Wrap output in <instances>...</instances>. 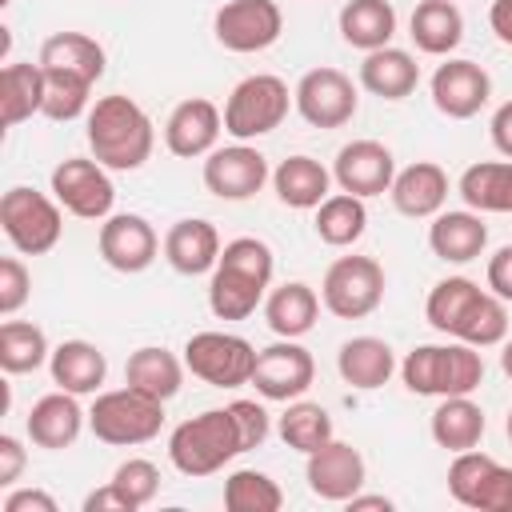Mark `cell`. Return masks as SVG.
Segmentation results:
<instances>
[{"label": "cell", "instance_id": "cell-6", "mask_svg": "<svg viewBox=\"0 0 512 512\" xmlns=\"http://www.w3.org/2000/svg\"><path fill=\"white\" fill-rule=\"evenodd\" d=\"M88 428L100 444L112 448H136L160 436L164 428V400L124 384L112 392H96L92 408H88Z\"/></svg>", "mask_w": 512, "mask_h": 512}, {"label": "cell", "instance_id": "cell-43", "mask_svg": "<svg viewBox=\"0 0 512 512\" xmlns=\"http://www.w3.org/2000/svg\"><path fill=\"white\" fill-rule=\"evenodd\" d=\"M112 484L128 496L132 508H144V504H152L156 492H160V468H156L152 460H144V456H128V460L112 472Z\"/></svg>", "mask_w": 512, "mask_h": 512}, {"label": "cell", "instance_id": "cell-1", "mask_svg": "<svg viewBox=\"0 0 512 512\" xmlns=\"http://www.w3.org/2000/svg\"><path fill=\"white\" fill-rule=\"evenodd\" d=\"M424 320L472 348H492L508 340V308L496 292H484L468 276H444L424 300Z\"/></svg>", "mask_w": 512, "mask_h": 512}, {"label": "cell", "instance_id": "cell-7", "mask_svg": "<svg viewBox=\"0 0 512 512\" xmlns=\"http://www.w3.org/2000/svg\"><path fill=\"white\" fill-rule=\"evenodd\" d=\"M0 228L8 244L24 256H44L60 244L64 232V212L56 196H44L28 184H12L0 196Z\"/></svg>", "mask_w": 512, "mask_h": 512}, {"label": "cell", "instance_id": "cell-47", "mask_svg": "<svg viewBox=\"0 0 512 512\" xmlns=\"http://www.w3.org/2000/svg\"><path fill=\"white\" fill-rule=\"evenodd\" d=\"M24 444L12 436V432H4L0 436V484L4 488H12L16 480H20V472H24Z\"/></svg>", "mask_w": 512, "mask_h": 512}, {"label": "cell", "instance_id": "cell-17", "mask_svg": "<svg viewBox=\"0 0 512 512\" xmlns=\"http://www.w3.org/2000/svg\"><path fill=\"white\" fill-rule=\"evenodd\" d=\"M96 248H100V256H104L108 268H116L124 276H136V272L152 268V260L160 252V236H156V228L144 216H136V212H112L108 220H100Z\"/></svg>", "mask_w": 512, "mask_h": 512}, {"label": "cell", "instance_id": "cell-5", "mask_svg": "<svg viewBox=\"0 0 512 512\" xmlns=\"http://www.w3.org/2000/svg\"><path fill=\"white\" fill-rule=\"evenodd\" d=\"M240 452H244V440H240L236 416L228 408H204L200 416L180 420L168 436V460L176 464V472H184L192 480L220 472Z\"/></svg>", "mask_w": 512, "mask_h": 512}, {"label": "cell", "instance_id": "cell-8", "mask_svg": "<svg viewBox=\"0 0 512 512\" xmlns=\"http://www.w3.org/2000/svg\"><path fill=\"white\" fill-rule=\"evenodd\" d=\"M288 104H292V92L280 76H272V72L244 76L224 100V132L244 144L256 136H268L284 124Z\"/></svg>", "mask_w": 512, "mask_h": 512}, {"label": "cell", "instance_id": "cell-27", "mask_svg": "<svg viewBox=\"0 0 512 512\" xmlns=\"http://www.w3.org/2000/svg\"><path fill=\"white\" fill-rule=\"evenodd\" d=\"M104 44L92 40L88 32H52L44 44H40V68L44 72H60V76H76V80H88L96 84L104 76Z\"/></svg>", "mask_w": 512, "mask_h": 512}, {"label": "cell", "instance_id": "cell-28", "mask_svg": "<svg viewBox=\"0 0 512 512\" xmlns=\"http://www.w3.org/2000/svg\"><path fill=\"white\" fill-rule=\"evenodd\" d=\"M48 372H52V384L56 388L76 392V396H92V392H100V384L108 376V360L88 340H64V344L52 348Z\"/></svg>", "mask_w": 512, "mask_h": 512}, {"label": "cell", "instance_id": "cell-25", "mask_svg": "<svg viewBox=\"0 0 512 512\" xmlns=\"http://www.w3.org/2000/svg\"><path fill=\"white\" fill-rule=\"evenodd\" d=\"M484 244H488V224L472 208L436 212L432 224H428V248L444 264H468L484 252Z\"/></svg>", "mask_w": 512, "mask_h": 512}, {"label": "cell", "instance_id": "cell-11", "mask_svg": "<svg viewBox=\"0 0 512 512\" xmlns=\"http://www.w3.org/2000/svg\"><path fill=\"white\" fill-rule=\"evenodd\" d=\"M448 492L476 512H512V468L476 448L456 452L448 464Z\"/></svg>", "mask_w": 512, "mask_h": 512}, {"label": "cell", "instance_id": "cell-23", "mask_svg": "<svg viewBox=\"0 0 512 512\" xmlns=\"http://www.w3.org/2000/svg\"><path fill=\"white\" fill-rule=\"evenodd\" d=\"M164 260L180 276H204L220 260V232L212 220L188 216L164 232Z\"/></svg>", "mask_w": 512, "mask_h": 512}, {"label": "cell", "instance_id": "cell-31", "mask_svg": "<svg viewBox=\"0 0 512 512\" xmlns=\"http://www.w3.org/2000/svg\"><path fill=\"white\" fill-rule=\"evenodd\" d=\"M316 316H320V296L304 280H288L264 296V320L284 340L308 336L316 328Z\"/></svg>", "mask_w": 512, "mask_h": 512}, {"label": "cell", "instance_id": "cell-9", "mask_svg": "<svg viewBox=\"0 0 512 512\" xmlns=\"http://www.w3.org/2000/svg\"><path fill=\"white\" fill-rule=\"evenodd\" d=\"M384 268L372 256H336L320 280V300L336 320H364L384 300Z\"/></svg>", "mask_w": 512, "mask_h": 512}, {"label": "cell", "instance_id": "cell-14", "mask_svg": "<svg viewBox=\"0 0 512 512\" xmlns=\"http://www.w3.org/2000/svg\"><path fill=\"white\" fill-rule=\"evenodd\" d=\"M292 104L296 112L312 124V128H344L356 116V84L352 76H344L340 68H308L296 88H292Z\"/></svg>", "mask_w": 512, "mask_h": 512}, {"label": "cell", "instance_id": "cell-20", "mask_svg": "<svg viewBox=\"0 0 512 512\" xmlns=\"http://www.w3.org/2000/svg\"><path fill=\"white\" fill-rule=\"evenodd\" d=\"M428 88L436 112H444L448 120H472L492 96V76L476 60H444L432 72Z\"/></svg>", "mask_w": 512, "mask_h": 512}, {"label": "cell", "instance_id": "cell-54", "mask_svg": "<svg viewBox=\"0 0 512 512\" xmlns=\"http://www.w3.org/2000/svg\"><path fill=\"white\" fill-rule=\"evenodd\" d=\"M504 432H508V440H512V408H508V420H504Z\"/></svg>", "mask_w": 512, "mask_h": 512}, {"label": "cell", "instance_id": "cell-19", "mask_svg": "<svg viewBox=\"0 0 512 512\" xmlns=\"http://www.w3.org/2000/svg\"><path fill=\"white\" fill-rule=\"evenodd\" d=\"M332 180L340 184V192H352L360 200L384 196L392 188V180H396V156L380 140H352V144H344L336 152Z\"/></svg>", "mask_w": 512, "mask_h": 512}, {"label": "cell", "instance_id": "cell-34", "mask_svg": "<svg viewBox=\"0 0 512 512\" xmlns=\"http://www.w3.org/2000/svg\"><path fill=\"white\" fill-rule=\"evenodd\" d=\"M184 360L176 356V352H168V348H156V344H144V348H136L132 356H128V364H124V384H132V388H140V392H148V396H156V400H172L176 392H180V384H184Z\"/></svg>", "mask_w": 512, "mask_h": 512}, {"label": "cell", "instance_id": "cell-30", "mask_svg": "<svg viewBox=\"0 0 512 512\" xmlns=\"http://www.w3.org/2000/svg\"><path fill=\"white\" fill-rule=\"evenodd\" d=\"M360 84L380 96V100H404L416 92L420 84V64L412 60V52L404 48H376V52H364V64H360Z\"/></svg>", "mask_w": 512, "mask_h": 512}, {"label": "cell", "instance_id": "cell-45", "mask_svg": "<svg viewBox=\"0 0 512 512\" xmlns=\"http://www.w3.org/2000/svg\"><path fill=\"white\" fill-rule=\"evenodd\" d=\"M228 412L236 416V428H240L244 452H248V448H260V444L268 440V432H272V420H268L264 404H256V400H232V404H228Z\"/></svg>", "mask_w": 512, "mask_h": 512}, {"label": "cell", "instance_id": "cell-2", "mask_svg": "<svg viewBox=\"0 0 512 512\" xmlns=\"http://www.w3.org/2000/svg\"><path fill=\"white\" fill-rule=\"evenodd\" d=\"M276 256L256 236H236L220 248L216 268L208 272V308L216 320H248L272 288Z\"/></svg>", "mask_w": 512, "mask_h": 512}, {"label": "cell", "instance_id": "cell-21", "mask_svg": "<svg viewBox=\"0 0 512 512\" xmlns=\"http://www.w3.org/2000/svg\"><path fill=\"white\" fill-rule=\"evenodd\" d=\"M220 132H224V112H220L212 100H204V96L180 100V104L168 112V120H164V144H168V152L180 156V160L208 156V152L216 148Z\"/></svg>", "mask_w": 512, "mask_h": 512}, {"label": "cell", "instance_id": "cell-46", "mask_svg": "<svg viewBox=\"0 0 512 512\" xmlns=\"http://www.w3.org/2000/svg\"><path fill=\"white\" fill-rule=\"evenodd\" d=\"M488 292H496L504 304L512 300V244H504L488 256Z\"/></svg>", "mask_w": 512, "mask_h": 512}, {"label": "cell", "instance_id": "cell-39", "mask_svg": "<svg viewBox=\"0 0 512 512\" xmlns=\"http://www.w3.org/2000/svg\"><path fill=\"white\" fill-rule=\"evenodd\" d=\"M48 356H52V348H48L44 328H36L28 320H4L0 324V368L8 376L36 372L48 364Z\"/></svg>", "mask_w": 512, "mask_h": 512}, {"label": "cell", "instance_id": "cell-10", "mask_svg": "<svg viewBox=\"0 0 512 512\" xmlns=\"http://www.w3.org/2000/svg\"><path fill=\"white\" fill-rule=\"evenodd\" d=\"M184 364L212 388H240L252 384L256 348L236 332H196L184 344Z\"/></svg>", "mask_w": 512, "mask_h": 512}, {"label": "cell", "instance_id": "cell-49", "mask_svg": "<svg viewBox=\"0 0 512 512\" xmlns=\"http://www.w3.org/2000/svg\"><path fill=\"white\" fill-rule=\"evenodd\" d=\"M84 512H136V508H132L128 496L108 480L104 488H96V492L84 496Z\"/></svg>", "mask_w": 512, "mask_h": 512}, {"label": "cell", "instance_id": "cell-26", "mask_svg": "<svg viewBox=\"0 0 512 512\" xmlns=\"http://www.w3.org/2000/svg\"><path fill=\"white\" fill-rule=\"evenodd\" d=\"M336 368H340L344 384H352L360 392H372V388H384L400 364H396V352H392L388 340H380V336H352V340L340 344Z\"/></svg>", "mask_w": 512, "mask_h": 512}, {"label": "cell", "instance_id": "cell-18", "mask_svg": "<svg viewBox=\"0 0 512 512\" xmlns=\"http://www.w3.org/2000/svg\"><path fill=\"white\" fill-rule=\"evenodd\" d=\"M364 476H368V464H364L360 448H352L348 440H336L332 436L328 444H320L316 452H308L304 480H308L312 496H320V500L348 504L364 488Z\"/></svg>", "mask_w": 512, "mask_h": 512}, {"label": "cell", "instance_id": "cell-50", "mask_svg": "<svg viewBox=\"0 0 512 512\" xmlns=\"http://www.w3.org/2000/svg\"><path fill=\"white\" fill-rule=\"evenodd\" d=\"M488 132H492V144H496V152H500L504 160H512V100H504V104L492 112V124H488Z\"/></svg>", "mask_w": 512, "mask_h": 512}, {"label": "cell", "instance_id": "cell-13", "mask_svg": "<svg viewBox=\"0 0 512 512\" xmlns=\"http://www.w3.org/2000/svg\"><path fill=\"white\" fill-rule=\"evenodd\" d=\"M212 32L216 44L228 52H264L280 40L284 32V16L276 0H224L212 16Z\"/></svg>", "mask_w": 512, "mask_h": 512}, {"label": "cell", "instance_id": "cell-37", "mask_svg": "<svg viewBox=\"0 0 512 512\" xmlns=\"http://www.w3.org/2000/svg\"><path fill=\"white\" fill-rule=\"evenodd\" d=\"M44 108V68L28 60H12L0 72V120L4 128L24 124L32 112Z\"/></svg>", "mask_w": 512, "mask_h": 512}, {"label": "cell", "instance_id": "cell-38", "mask_svg": "<svg viewBox=\"0 0 512 512\" xmlns=\"http://www.w3.org/2000/svg\"><path fill=\"white\" fill-rule=\"evenodd\" d=\"M316 236L324 240V244H332V248H348V244H356L360 236H364V228H368V208H364V200L360 196H352V192H332L320 208H316Z\"/></svg>", "mask_w": 512, "mask_h": 512}, {"label": "cell", "instance_id": "cell-48", "mask_svg": "<svg viewBox=\"0 0 512 512\" xmlns=\"http://www.w3.org/2000/svg\"><path fill=\"white\" fill-rule=\"evenodd\" d=\"M0 508L4 512H56V500L40 488H12Z\"/></svg>", "mask_w": 512, "mask_h": 512}, {"label": "cell", "instance_id": "cell-51", "mask_svg": "<svg viewBox=\"0 0 512 512\" xmlns=\"http://www.w3.org/2000/svg\"><path fill=\"white\" fill-rule=\"evenodd\" d=\"M488 28L496 32L500 44L512 48V0H492V8H488Z\"/></svg>", "mask_w": 512, "mask_h": 512}, {"label": "cell", "instance_id": "cell-15", "mask_svg": "<svg viewBox=\"0 0 512 512\" xmlns=\"http://www.w3.org/2000/svg\"><path fill=\"white\" fill-rule=\"evenodd\" d=\"M268 180H272L268 156L244 140L212 148L204 156V188L220 200H252Z\"/></svg>", "mask_w": 512, "mask_h": 512}, {"label": "cell", "instance_id": "cell-3", "mask_svg": "<svg viewBox=\"0 0 512 512\" xmlns=\"http://www.w3.org/2000/svg\"><path fill=\"white\" fill-rule=\"evenodd\" d=\"M84 136L92 148V160H100L112 172H136L156 144V128L148 120V112L132 100V96H100L88 108L84 120Z\"/></svg>", "mask_w": 512, "mask_h": 512}, {"label": "cell", "instance_id": "cell-24", "mask_svg": "<svg viewBox=\"0 0 512 512\" xmlns=\"http://www.w3.org/2000/svg\"><path fill=\"white\" fill-rule=\"evenodd\" d=\"M388 196L400 216H412V220L436 216V212H444V200H448V172L432 160H416L396 172Z\"/></svg>", "mask_w": 512, "mask_h": 512}, {"label": "cell", "instance_id": "cell-33", "mask_svg": "<svg viewBox=\"0 0 512 512\" xmlns=\"http://www.w3.org/2000/svg\"><path fill=\"white\" fill-rule=\"evenodd\" d=\"M408 36L428 56H448L464 40V16L452 0H420L408 20Z\"/></svg>", "mask_w": 512, "mask_h": 512}, {"label": "cell", "instance_id": "cell-53", "mask_svg": "<svg viewBox=\"0 0 512 512\" xmlns=\"http://www.w3.org/2000/svg\"><path fill=\"white\" fill-rule=\"evenodd\" d=\"M500 368H504V376L512 380V340H504V348H500Z\"/></svg>", "mask_w": 512, "mask_h": 512}, {"label": "cell", "instance_id": "cell-32", "mask_svg": "<svg viewBox=\"0 0 512 512\" xmlns=\"http://www.w3.org/2000/svg\"><path fill=\"white\" fill-rule=\"evenodd\" d=\"M488 420H484V408L472 400V396H440L432 420H428V432L440 448H448L452 456L456 452H468L480 444Z\"/></svg>", "mask_w": 512, "mask_h": 512}, {"label": "cell", "instance_id": "cell-29", "mask_svg": "<svg viewBox=\"0 0 512 512\" xmlns=\"http://www.w3.org/2000/svg\"><path fill=\"white\" fill-rule=\"evenodd\" d=\"M328 184H332V172L320 164V160H312V156H288V160H280L276 164V172H272V188H276V200L280 204H288V208H296V212H308V208H320L332 192H328Z\"/></svg>", "mask_w": 512, "mask_h": 512}, {"label": "cell", "instance_id": "cell-42", "mask_svg": "<svg viewBox=\"0 0 512 512\" xmlns=\"http://www.w3.org/2000/svg\"><path fill=\"white\" fill-rule=\"evenodd\" d=\"M88 92L92 84L88 80H76V76H60V72H44V116L56 120V124H68L76 116L88 112Z\"/></svg>", "mask_w": 512, "mask_h": 512}, {"label": "cell", "instance_id": "cell-35", "mask_svg": "<svg viewBox=\"0 0 512 512\" xmlns=\"http://www.w3.org/2000/svg\"><path fill=\"white\" fill-rule=\"evenodd\" d=\"M340 36L348 48L376 52L396 36V8L392 0H348L340 8Z\"/></svg>", "mask_w": 512, "mask_h": 512}, {"label": "cell", "instance_id": "cell-41", "mask_svg": "<svg viewBox=\"0 0 512 512\" xmlns=\"http://www.w3.org/2000/svg\"><path fill=\"white\" fill-rule=\"evenodd\" d=\"M284 492L268 472L256 468H236L224 480V508L228 512H280Z\"/></svg>", "mask_w": 512, "mask_h": 512}, {"label": "cell", "instance_id": "cell-16", "mask_svg": "<svg viewBox=\"0 0 512 512\" xmlns=\"http://www.w3.org/2000/svg\"><path fill=\"white\" fill-rule=\"evenodd\" d=\"M316 380V360L304 344L296 340H276L268 348L256 352V372H252V388L264 400H300Z\"/></svg>", "mask_w": 512, "mask_h": 512}, {"label": "cell", "instance_id": "cell-44", "mask_svg": "<svg viewBox=\"0 0 512 512\" xmlns=\"http://www.w3.org/2000/svg\"><path fill=\"white\" fill-rule=\"evenodd\" d=\"M28 296H32V272L24 268L20 256H4L0 260V312L4 316L20 312Z\"/></svg>", "mask_w": 512, "mask_h": 512}, {"label": "cell", "instance_id": "cell-12", "mask_svg": "<svg viewBox=\"0 0 512 512\" xmlns=\"http://www.w3.org/2000/svg\"><path fill=\"white\" fill-rule=\"evenodd\" d=\"M52 196L60 200L64 212H72L80 220H108L112 204H116L108 168L88 156H68L52 168Z\"/></svg>", "mask_w": 512, "mask_h": 512}, {"label": "cell", "instance_id": "cell-36", "mask_svg": "<svg viewBox=\"0 0 512 512\" xmlns=\"http://www.w3.org/2000/svg\"><path fill=\"white\" fill-rule=\"evenodd\" d=\"M460 200L472 212H512V160H480L460 172Z\"/></svg>", "mask_w": 512, "mask_h": 512}, {"label": "cell", "instance_id": "cell-40", "mask_svg": "<svg viewBox=\"0 0 512 512\" xmlns=\"http://www.w3.org/2000/svg\"><path fill=\"white\" fill-rule=\"evenodd\" d=\"M280 440L288 444V448H296V452H316L320 444H328L332 440V416H328V408L324 404H316V400H288V408H284V416H280Z\"/></svg>", "mask_w": 512, "mask_h": 512}, {"label": "cell", "instance_id": "cell-52", "mask_svg": "<svg viewBox=\"0 0 512 512\" xmlns=\"http://www.w3.org/2000/svg\"><path fill=\"white\" fill-rule=\"evenodd\" d=\"M348 508H352V512H364V508H384V512H388L392 500H388V496H364V492H356V496L348 500Z\"/></svg>", "mask_w": 512, "mask_h": 512}, {"label": "cell", "instance_id": "cell-4", "mask_svg": "<svg viewBox=\"0 0 512 512\" xmlns=\"http://www.w3.org/2000/svg\"><path fill=\"white\" fill-rule=\"evenodd\" d=\"M400 380L416 396H472L484 384V356L464 340L416 344L400 360Z\"/></svg>", "mask_w": 512, "mask_h": 512}, {"label": "cell", "instance_id": "cell-22", "mask_svg": "<svg viewBox=\"0 0 512 512\" xmlns=\"http://www.w3.org/2000/svg\"><path fill=\"white\" fill-rule=\"evenodd\" d=\"M84 424H88V412L80 408L76 392H64V388H56V392L40 396V400L32 404L28 420H24L28 440H32L36 448H48V452L72 448V444H76V436L84 432Z\"/></svg>", "mask_w": 512, "mask_h": 512}]
</instances>
